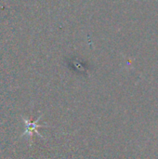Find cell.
I'll list each match as a JSON object with an SVG mask.
<instances>
[{
  "mask_svg": "<svg viewBox=\"0 0 158 159\" xmlns=\"http://www.w3.org/2000/svg\"><path fill=\"white\" fill-rule=\"evenodd\" d=\"M37 121H38V120H37ZM37 121H36V122H37ZM36 122H29V121H27V122H26V124H27V129H26V131H25L23 134H29V135L31 136V134H32L33 131H36L34 129L37 128V127H39V125H37ZM36 132H38V131H36Z\"/></svg>",
  "mask_w": 158,
  "mask_h": 159,
  "instance_id": "cell-1",
  "label": "cell"
}]
</instances>
